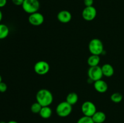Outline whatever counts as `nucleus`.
<instances>
[{"instance_id":"obj_16","label":"nucleus","mask_w":124,"mask_h":123,"mask_svg":"<svg viewBox=\"0 0 124 123\" xmlns=\"http://www.w3.org/2000/svg\"><path fill=\"white\" fill-rule=\"evenodd\" d=\"M78 95L76 93L70 92L67 95L66 100L65 101L68 103L70 104V105L73 106V105H75V104L77 103V102L78 101Z\"/></svg>"},{"instance_id":"obj_9","label":"nucleus","mask_w":124,"mask_h":123,"mask_svg":"<svg viewBox=\"0 0 124 123\" xmlns=\"http://www.w3.org/2000/svg\"><path fill=\"white\" fill-rule=\"evenodd\" d=\"M29 23L33 26H39L44 22V16L42 13L37 12L30 14L28 18Z\"/></svg>"},{"instance_id":"obj_12","label":"nucleus","mask_w":124,"mask_h":123,"mask_svg":"<svg viewBox=\"0 0 124 123\" xmlns=\"http://www.w3.org/2000/svg\"><path fill=\"white\" fill-rule=\"evenodd\" d=\"M103 75L107 77H111L115 73V69L109 63H105L101 66Z\"/></svg>"},{"instance_id":"obj_18","label":"nucleus","mask_w":124,"mask_h":123,"mask_svg":"<svg viewBox=\"0 0 124 123\" xmlns=\"http://www.w3.org/2000/svg\"><path fill=\"white\" fill-rule=\"evenodd\" d=\"M110 99H111V101H113V102L119 103L122 101V99H123V95L119 92H115L111 95Z\"/></svg>"},{"instance_id":"obj_5","label":"nucleus","mask_w":124,"mask_h":123,"mask_svg":"<svg viewBox=\"0 0 124 123\" xmlns=\"http://www.w3.org/2000/svg\"><path fill=\"white\" fill-rule=\"evenodd\" d=\"M81 111L84 116L92 117L96 112L97 109L95 104L90 101H86L83 102L81 106Z\"/></svg>"},{"instance_id":"obj_21","label":"nucleus","mask_w":124,"mask_h":123,"mask_svg":"<svg viewBox=\"0 0 124 123\" xmlns=\"http://www.w3.org/2000/svg\"><path fill=\"white\" fill-rule=\"evenodd\" d=\"M7 85L4 82H1L0 83V92L4 93L7 91Z\"/></svg>"},{"instance_id":"obj_22","label":"nucleus","mask_w":124,"mask_h":123,"mask_svg":"<svg viewBox=\"0 0 124 123\" xmlns=\"http://www.w3.org/2000/svg\"><path fill=\"white\" fill-rule=\"evenodd\" d=\"M84 3L85 7L93 6L94 3V0H84Z\"/></svg>"},{"instance_id":"obj_28","label":"nucleus","mask_w":124,"mask_h":123,"mask_svg":"<svg viewBox=\"0 0 124 123\" xmlns=\"http://www.w3.org/2000/svg\"><path fill=\"white\" fill-rule=\"evenodd\" d=\"M0 123H6L5 121H1L0 122Z\"/></svg>"},{"instance_id":"obj_2","label":"nucleus","mask_w":124,"mask_h":123,"mask_svg":"<svg viewBox=\"0 0 124 123\" xmlns=\"http://www.w3.org/2000/svg\"><path fill=\"white\" fill-rule=\"evenodd\" d=\"M88 50L91 54L100 55L104 52V44L101 40L94 38L91 40L88 44Z\"/></svg>"},{"instance_id":"obj_4","label":"nucleus","mask_w":124,"mask_h":123,"mask_svg":"<svg viewBox=\"0 0 124 123\" xmlns=\"http://www.w3.org/2000/svg\"><path fill=\"white\" fill-rule=\"evenodd\" d=\"M73 107L71 105L68 103L66 101L61 102L58 104L56 108V113L59 116L65 118L68 116L72 112Z\"/></svg>"},{"instance_id":"obj_17","label":"nucleus","mask_w":124,"mask_h":123,"mask_svg":"<svg viewBox=\"0 0 124 123\" xmlns=\"http://www.w3.org/2000/svg\"><path fill=\"white\" fill-rule=\"evenodd\" d=\"M9 28L7 25L0 24V40L4 39L9 34Z\"/></svg>"},{"instance_id":"obj_23","label":"nucleus","mask_w":124,"mask_h":123,"mask_svg":"<svg viewBox=\"0 0 124 123\" xmlns=\"http://www.w3.org/2000/svg\"><path fill=\"white\" fill-rule=\"evenodd\" d=\"M24 0H12L13 4L17 6H22L23 2H24Z\"/></svg>"},{"instance_id":"obj_7","label":"nucleus","mask_w":124,"mask_h":123,"mask_svg":"<svg viewBox=\"0 0 124 123\" xmlns=\"http://www.w3.org/2000/svg\"><path fill=\"white\" fill-rule=\"evenodd\" d=\"M50 65L47 62L41 60L38 61L34 65V71L37 74L43 75L49 72Z\"/></svg>"},{"instance_id":"obj_24","label":"nucleus","mask_w":124,"mask_h":123,"mask_svg":"<svg viewBox=\"0 0 124 123\" xmlns=\"http://www.w3.org/2000/svg\"><path fill=\"white\" fill-rule=\"evenodd\" d=\"M7 0H0V8H2L7 4Z\"/></svg>"},{"instance_id":"obj_25","label":"nucleus","mask_w":124,"mask_h":123,"mask_svg":"<svg viewBox=\"0 0 124 123\" xmlns=\"http://www.w3.org/2000/svg\"><path fill=\"white\" fill-rule=\"evenodd\" d=\"M2 16H2V12H1V10H0V24H1V22L2 19Z\"/></svg>"},{"instance_id":"obj_8","label":"nucleus","mask_w":124,"mask_h":123,"mask_svg":"<svg viewBox=\"0 0 124 123\" xmlns=\"http://www.w3.org/2000/svg\"><path fill=\"white\" fill-rule=\"evenodd\" d=\"M97 16L96 8L94 6L85 7L82 12V16L84 20L87 21H92L94 20Z\"/></svg>"},{"instance_id":"obj_1","label":"nucleus","mask_w":124,"mask_h":123,"mask_svg":"<svg viewBox=\"0 0 124 123\" xmlns=\"http://www.w3.org/2000/svg\"><path fill=\"white\" fill-rule=\"evenodd\" d=\"M36 100L42 107L50 106L53 101V94L48 89H41L36 93Z\"/></svg>"},{"instance_id":"obj_3","label":"nucleus","mask_w":124,"mask_h":123,"mask_svg":"<svg viewBox=\"0 0 124 123\" xmlns=\"http://www.w3.org/2000/svg\"><path fill=\"white\" fill-rule=\"evenodd\" d=\"M23 9L25 13L30 14L38 12L40 8V2L38 0H24Z\"/></svg>"},{"instance_id":"obj_26","label":"nucleus","mask_w":124,"mask_h":123,"mask_svg":"<svg viewBox=\"0 0 124 123\" xmlns=\"http://www.w3.org/2000/svg\"><path fill=\"white\" fill-rule=\"evenodd\" d=\"M7 123H18L17 121H16L12 120V121H8Z\"/></svg>"},{"instance_id":"obj_6","label":"nucleus","mask_w":124,"mask_h":123,"mask_svg":"<svg viewBox=\"0 0 124 123\" xmlns=\"http://www.w3.org/2000/svg\"><path fill=\"white\" fill-rule=\"evenodd\" d=\"M88 78L92 80L93 82L102 79L103 77V73L101 66H91L88 70Z\"/></svg>"},{"instance_id":"obj_19","label":"nucleus","mask_w":124,"mask_h":123,"mask_svg":"<svg viewBox=\"0 0 124 123\" xmlns=\"http://www.w3.org/2000/svg\"><path fill=\"white\" fill-rule=\"evenodd\" d=\"M42 107V106L39 103H38V102H35L31 104V107H30V110L33 113L37 114V113H39Z\"/></svg>"},{"instance_id":"obj_15","label":"nucleus","mask_w":124,"mask_h":123,"mask_svg":"<svg viewBox=\"0 0 124 123\" xmlns=\"http://www.w3.org/2000/svg\"><path fill=\"white\" fill-rule=\"evenodd\" d=\"M101 58L100 56L98 55H94L92 54L87 60V63L90 66H98L99 63H100Z\"/></svg>"},{"instance_id":"obj_27","label":"nucleus","mask_w":124,"mask_h":123,"mask_svg":"<svg viewBox=\"0 0 124 123\" xmlns=\"http://www.w3.org/2000/svg\"><path fill=\"white\" fill-rule=\"evenodd\" d=\"M2 82V76L1 75H0V83H1V82Z\"/></svg>"},{"instance_id":"obj_29","label":"nucleus","mask_w":124,"mask_h":123,"mask_svg":"<svg viewBox=\"0 0 124 123\" xmlns=\"http://www.w3.org/2000/svg\"></svg>"},{"instance_id":"obj_14","label":"nucleus","mask_w":124,"mask_h":123,"mask_svg":"<svg viewBox=\"0 0 124 123\" xmlns=\"http://www.w3.org/2000/svg\"><path fill=\"white\" fill-rule=\"evenodd\" d=\"M39 114L43 119H48L52 115V110L50 106H44L42 107Z\"/></svg>"},{"instance_id":"obj_10","label":"nucleus","mask_w":124,"mask_h":123,"mask_svg":"<svg viewBox=\"0 0 124 123\" xmlns=\"http://www.w3.org/2000/svg\"><path fill=\"white\" fill-rule=\"evenodd\" d=\"M72 18V15L69 11L61 10L57 14V19L60 22L63 24H67L70 22Z\"/></svg>"},{"instance_id":"obj_13","label":"nucleus","mask_w":124,"mask_h":123,"mask_svg":"<svg viewBox=\"0 0 124 123\" xmlns=\"http://www.w3.org/2000/svg\"><path fill=\"white\" fill-rule=\"evenodd\" d=\"M92 118L94 123H103L106 120V115L102 111H96Z\"/></svg>"},{"instance_id":"obj_20","label":"nucleus","mask_w":124,"mask_h":123,"mask_svg":"<svg viewBox=\"0 0 124 123\" xmlns=\"http://www.w3.org/2000/svg\"><path fill=\"white\" fill-rule=\"evenodd\" d=\"M77 123H94V122L92 117L83 116L78 119Z\"/></svg>"},{"instance_id":"obj_11","label":"nucleus","mask_w":124,"mask_h":123,"mask_svg":"<svg viewBox=\"0 0 124 123\" xmlns=\"http://www.w3.org/2000/svg\"><path fill=\"white\" fill-rule=\"evenodd\" d=\"M94 88L98 92L105 93L108 90V84L106 82L103 80L101 79L94 82Z\"/></svg>"}]
</instances>
